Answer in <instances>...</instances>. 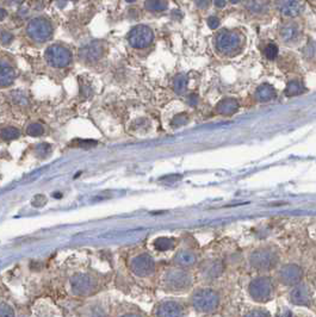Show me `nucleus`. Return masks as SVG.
Here are the masks:
<instances>
[{"instance_id":"obj_1","label":"nucleus","mask_w":316,"mask_h":317,"mask_svg":"<svg viewBox=\"0 0 316 317\" xmlns=\"http://www.w3.org/2000/svg\"><path fill=\"white\" fill-rule=\"evenodd\" d=\"M221 304L222 296L212 287H198L189 295L188 305L201 315H214L220 310Z\"/></svg>"},{"instance_id":"obj_2","label":"nucleus","mask_w":316,"mask_h":317,"mask_svg":"<svg viewBox=\"0 0 316 317\" xmlns=\"http://www.w3.org/2000/svg\"><path fill=\"white\" fill-rule=\"evenodd\" d=\"M193 286V276L180 267H172L165 272L160 279V287L170 295L188 292Z\"/></svg>"},{"instance_id":"obj_3","label":"nucleus","mask_w":316,"mask_h":317,"mask_svg":"<svg viewBox=\"0 0 316 317\" xmlns=\"http://www.w3.org/2000/svg\"><path fill=\"white\" fill-rule=\"evenodd\" d=\"M68 289L70 295L78 298L94 297L101 290V282L98 278L91 273L79 272L73 274L68 282Z\"/></svg>"},{"instance_id":"obj_4","label":"nucleus","mask_w":316,"mask_h":317,"mask_svg":"<svg viewBox=\"0 0 316 317\" xmlns=\"http://www.w3.org/2000/svg\"><path fill=\"white\" fill-rule=\"evenodd\" d=\"M247 292L253 302L266 304L276 296V282L270 276H258L247 285Z\"/></svg>"},{"instance_id":"obj_5","label":"nucleus","mask_w":316,"mask_h":317,"mask_svg":"<svg viewBox=\"0 0 316 317\" xmlns=\"http://www.w3.org/2000/svg\"><path fill=\"white\" fill-rule=\"evenodd\" d=\"M248 263L255 271L268 272L278 266L279 254L270 247L258 248L249 254Z\"/></svg>"},{"instance_id":"obj_6","label":"nucleus","mask_w":316,"mask_h":317,"mask_svg":"<svg viewBox=\"0 0 316 317\" xmlns=\"http://www.w3.org/2000/svg\"><path fill=\"white\" fill-rule=\"evenodd\" d=\"M188 305L178 298H164L154 305L152 317H186Z\"/></svg>"},{"instance_id":"obj_7","label":"nucleus","mask_w":316,"mask_h":317,"mask_svg":"<svg viewBox=\"0 0 316 317\" xmlns=\"http://www.w3.org/2000/svg\"><path fill=\"white\" fill-rule=\"evenodd\" d=\"M215 46L223 55H234L242 48V35L236 31L223 30L216 37Z\"/></svg>"},{"instance_id":"obj_8","label":"nucleus","mask_w":316,"mask_h":317,"mask_svg":"<svg viewBox=\"0 0 316 317\" xmlns=\"http://www.w3.org/2000/svg\"><path fill=\"white\" fill-rule=\"evenodd\" d=\"M131 273L138 278H148L155 272V261L148 253H139L129 261Z\"/></svg>"},{"instance_id":"obj_9","label":"nucleus","mask_w":316,"mask_h":317,"mask_svg":"<svg viewBox=\"0 0 316 317\" xmlns=\"http://www.w3.org/2000/svg\"><path fill=\"white\" fill-rule=\"evenodd\" d=\"M112 306H110L109 299L106 297H97L88 300L80 309L79 317H110Z\"/></svg>"},{"instance_id":"obj_10","label":"nucleus","mask_w":316,"mask_h":317,"mask_svg":"<svg viewBox=\"0 0 316 317\" xmlns=\"http://www.w3.org/2000/svg\"><path fill=\"white\" fill-rule=\"evenodd\" d=\"M28 35L36 42H46L53 35V26L48 19L43 17L33 18L26 26Z\"/></svg>"},{"instance_id":"obj_11","label":"nucleus","mask_w":316,"mask_h":317,"mask_svg":"<svg viewBox=\"0 0 316 317\" xmlns=\"http://www.w3.org/2000/svg\"><path fill=\"white\" fill-rule=\"evenodd\" d=\"M303 268L297 264H286L278 269V281L286 287H294L303 281Z\"/></svg>"},{"instance_id":"obj_12","label":"nucleus","mask_w":316,"mask_h":317,"mask_svg":"<svg viewBox=\"0 0 316 317\" xmlns=\"http://www.w3.org/2000/svg\"><path fill=\"white\" fill-rule=\"evenodd\" d=\"M46 59L53 67L62 68L70 65V61H72V53L66 47L54 44V46H51L47 49Z\"/></svg>"},{"instance_id":"obj_13","label":"nucleus","mask_w":316,"mask_h":317,"mask_svg":"<svg viewBox=\"0 0 316 317\" xmlns=\"http://www.w3.org/2000/svg\"><path fill=\"white\" fill-rule=\"evenodd\" d=\"M288 299L292 305L312 306L313 303H314V295H313L312 290L309 289L308 285L301 282V284L291 287L288 295Z\"/></svg>"},{"instance_id":"obj_14","label":"nucleus","mask_w":316,"mask_h":317,"mask_svg":"<svg viewBox=\"0 0 316 317\" xmlns=\"http://www.w3.org/2000/svg\"><path fill=\"white\" fill-rule=\"evenodd\" d=\"M154 38V34H153L152 29L146 25H138L130 30L128 35V41L131 47L134 48H144V47L149 46Z\"/></svg>"},{"instance_id":"obj_15","label":"nucleus","mask_w":316,"mask_h":317,"mask_svg":"<svg viewBox=\"0 0 316 317\" xmlns=\"http://www.w3.org/2000/svg\"><path fill=\"white\" fill-rule=\"evenodd\" d=\"M225 272V264L221 260H207L199 266V276L204 282H214Z\"/></svg>"},{"instance_id":"obj_16","label":"nucleus","mask_w":316,"mask_h":317,"mask_svg":"<svg viewBox=\"0 0 316 317\" xmlns=\"http://www.w3.org/2000/svg\"><path fill=\"white\" fill-rule=\"evenodd\" d=\"M110 317H147L146 314L139 306L130 303H120L112 306L111 316Z\"/></svg>"},{"instance_id":"obj_17","label":"nucleus","mask_w":316,"mask_h":317,"mask_svg":"<svg viewBox=\"0 0 316 317\" xmlns=\"http://www.w3.org/2000/svg\"><path fill=\"white\" fill-rule=\"evenodd\" d=\"M198 261V256L196 253L191 249H180L176 253L175 258H173V263H175L176 267H180L184 269H188L192 266H194Z\"/></svg>"},{"instance_id":"obj_18","label":"nucleus","mask_w":316,"mask_h":317,"mask_svg":"<svg viewBox=\"0 0 316 317\" xmlns=\"http://www.w3.org/2000/svg\"><path fill=\"white\" fill-rule=\"evenodd\" d=\"M103 55V44L101 42H92L88 46L83 47L80 49V56L85 61L93 62L101 59Z\"/></svg>"},{"instance_id":"obj_19","label":"nucleus","mask_w":316,"mask_h":317,"mask_svg":"<svg viewBox=\"0 0 316 317\" xmlns=\"http://www.w3.org/2000/svg\"><path fill=\"white\" fill-rule=\"evenodd\" d=\"M15 70L6 62H0V86H9L15 81Z\"/></svg>"},{"instance_id":"obj_20","label":"nucleus","mask_w":316,"mask_h":317,"mask_svg":"<svg viewBox=\"0 0 316 317\" xmlns=\"http://www.w3.org/2000/svg\"><path fill=\"white\" fill-rule=\"evenodd\" d=\"M239 109V103L233 98H225L216 106V111L221 115H233Z\"/></svg>"},{"instance_id":"obj_21","label":"nucleus","mask_w":316,"mask_h":317,"mask_svg":"<svg viewBox=\"0 0 316 317\" xmlns=\"http://www.w3.org/2000/svg\"><path fill=\"white\" fill-rule=\"evenodd\" d=\"M278 10L285 17H296L301 11V4L298 1H281L278 2Z\"/></svg>"},{"instance_id":"obj_22","label":"nucleus","mask_w":316,"mask_h":317,"mask_svg":"<svg viewBox=\"0 0 316 317\" xmlns=\"http://www.w3.org/2000/svg\"><path fill=\"white\" fill-rule=\"evenodd\" d=\"M281 37L283 41L285 42H294L298 38L299 36V29L298 25L294 24V23H289L285 24L281 29Z\"/></svg>"},{"instance_id":"obj_23","label":"nucleus","mask_w":316,"mask_h":317,"mask_svg":"<svg viewBox=\"0 0 316 317\" xmlns=\"http://www.w3.org/2000/svg\"><path fill=\"white\" fill-rule=\"evenodd\" d=\"M276 97V89L272 85L264 84V85L259 86L255 91V98L258 102H268L272 98Z\"/></svg>"},{"instance_id":"obj_24","label":"nucleus","mask_w":316,"mask_h":317,"mask_svg":"<svg viewBox=\"0 0 316 317\" xmlns=\"http://www.w3.org/2000/svg\"><path fill=\"white\" fill-rule=\"evenodd\" d=\"M305 91L304 85L299 80H291L290 83L288 84L285 87V91L284 93L286 96L292 97V96H298V94H302Z\"/></svg>"},{"instance_id":"obj_25","label":"nucleus","mask_w":316,"mask_h":317,"mask_svg":"<svg viewBox=\"0 0 316 317\" xmlns=\"http://www.w3.org/2000/svg\"><path fill=\"white\" fill-rule=\"evenodd\" d=\"M188 83L189 79L185 74H178L175 78V80H173V88H175V91L177 93H183L186 89V87H188Z\"/></svg>"},{"instance_id":"obj_26","label":"nucleus","mask_w":316,"mask_h":317,"mask_svg":"<svg viewBox=\"0 0 316 317\" xmlns=\"http://www.w3.org/2000/svg\"><path fill=\"white\" fill-rule=\"evenodd\" d=\"M0 317H18V315L11 303L1 300L0 302Z\"/></svg>"},{"instance_id":"obj_27","label":"nucleus","mask_w":316,"mask_h":317,"mask_svg":"<svg viewBox=\"0 0 316 317\" xmlns=\"http://www.w3.org/2000/svg\"><path fill=\"white\" fill-rule=\"evenodd\" d=\"M176 241L171 237H159L154 241V247L158 250H168L173 247Z\"/></svg>"},{"instance_id":"obj_28","label":"nucleus","mask_w":316,"mask_h":317,"mask_svg":"<svg viewBox=\"0 0 316 317\" xmlns=\"http://www.w3.org/2000/svg\"><path fill=\"white\" fill-rule=\"evenodd\" d=\"M167 1H161V0H149L144 2V6L149 11H164L167 9Z\"/></svg>"},{"instance_id":"obj_29","label":"nucleus","mask_w":316,"mask_h":317,"mask_svg":"<svg viewBox=\"0 0 316 317\" xmlns=\"http://www.w3.org/2000/svg\"><path fill=\"white\" fill-rule=\"evenodd\" d=\"M0 136H1V139L5 140V141H11V140H16L19 136V130L13 128V126H9V128L2 129L1 133H0Z\"/></svg>"},{"instance_id":"obj_30","label":"nucleus","mask_w":316,"mask_h":317,"mask_svg":"<svg viewBox=\"0 0 316 317\" xmlns=\"http://www.w3.org/2000/svg\"><path fill=\"white\" fill-rule=\"evenodd\" d=\"M242 317H272L266 309L263 308H254L245 313Z\"/></svg>"},{"instance_id":"obj_31","label":"nucleus","mask_w":316,"mask_h":317,"mask_svg":"<svg viewBox=\"0 0 316 317\" xmlns=\"http://www.w3.org/2000/svg\"><path fill=\"white\" fill-rule=\"evenodd\" d=\"M26 134L30 136H41L44 134V128L42 124L39 123H31L29 124L26 128Z\"/></svg>"},{"instance_id":"obj_32","label":"nucleus","mask_w":316,"mask_h":317,"mask_svg":"<svg viewBox=\"0 0 316 317\" xmlns=\"http://www.w3.org/2000/svg\"><path fill=\"white\" fill-rule=\"evenodd\" d=\"M267 2L265 1H248L247 2V9L253 12H262L266 9Z\"/></svg>"},{"instance_id":"obj_33","label":"nucleus","mask_w":316,"mask_h":317,"mask_svg":"<svg viewBox=\"0 0 316 317\" xmlns=\"http://www.w3.org/2000/svg\"><path fill=\"white\" fill-rule=\"evenodd\" d=\"M264 54H265V56L267 57V59L275 60L276 57L278 56L277 46H276V44H273V43L267 44V46H266L265 49H264Z\"/></svg>"},{"instance_id":"obj_34","label":"nucleus","mask_w":316,"mask_h":317,"mask_svg":"<svg viewBox=\"0 0 316 317\" xmlns=\"http://www.w3.org/2000/svg\"><path fill=\"white\" fill-rule=\"evenodd\" d=\"M188 123V116L184 115V113H180V115H177L172 121V125L175 128H179V126L184 125V124Z\"/></svg>"},{"instance_id":"obj_35","label":"nucleus","mask_w":316,"mask_h":317,"mask_svg":"<svg viewBox=\"0 0 316 317\" xmlns=\"http://www.w3.org/2000/svg\"><path fill=\"white\" fill-rule=\"evenodd\" d=\"M304 53H305V56H307L308 59H316V43L315 42L308 44V46L305 47Z\"/></svg>"},{"instance_id":"obj_36","label":"nucleus","mask_w":316,"mask_h":317,"mask_svg":"<svg viewBox=\"0 0 316 317\" xmlns=\"http://www.w3.org/2000/svg\"><path fill=\"white\" fill-rule=\"evenodd\" d=\"M49 150H51V147H49L48 144L46 143L38 144L37 148H36V154H37V157L39 158H46L47 155H48Z\"/></svg>"},{"instance_id":"obj_37","label":"nucleus","mask_w":316,"mask_h":317,"mask_svg":"<svg viewBox=\"0 0 316 317\" xmlns=\"http://www.w3.org/2000/svg\"><path fill=\"white\" fill-rule=\"evenodd\" d=\"M12 97L15 98V103H17V104H22V105L28 104V99H26L22 93L15 92V93H12Z\"/></svg>"},{"instance_id":"obj_38","label":"nucleus","mask_w":316,"mask_h":317,"mask_svg":"<svg viewBox=\"0 0 316 317\" xmlns=\"http://www.w3.org/2000/svg\"><path fill=\"white\" fill-rule=\"evenodd\" d=\"M12 39H13V36L10 33H6V31H5V33H2L1 36H0V41H1L4 44L11 43Z\"/></svg>"},{"instance_id":"obj_39","label":"nucleus","mask_w":316,"mask_h":317,"mask_svg":"<svg viewBox=\"0 0 316 317\" xmlns=\"http://www.w3.org/2000/svg\"><path fill=\"white\" fill-rule=\"evenodd\" d=\"M208 25L211 29H216L220 25V20H218L217 17H209V19H208Z\"/></svg>"},{"instance_id":"obj_40","label":"nucleus","mask_w":316,"mask_h":317,"mask_svg":"<svg viewBox=\"0 0 316 317\" xmlns=\"http://www.w3.org/2000/svg\"><path fill=\"white\" fill-rule=\"evenodd\" d=\"M96 144V141H78V146L80 147H93Z\"/></svg>"},{"instance_id":"obj_41","label":"nucleus","mask_w":316,"mask_h":317,"mask_svg":"<svg viewBox=\"0 0 316 317\" xmlns=\"http://www.w3.org/2000/svg\"><path fill=\"white\" fill-rule=\"evenodd\" d=\"M6 16H7L6 10H4V9H1V7H0V20L5 19V18H6Z\"/></svg>"},{"instance_id":"obj_42","label":"nucleus","mask_w":316,"mask_h":317,"mask_svg":"<svg viewBox=\"0 0 316 317\" xmlns=\"http://www.w3.org/2000/svg\"><path fill=\"white\" fill-rule=\"evenodd\" d=\"M215 5L218 7H223L226 5V1H215Z\"/></svg>"},{"instance_id":"obj_43","label":"nucleus","mask_w":316,"mask_h":317,"mask_svg":"<svg viewBox=\"0 0 316 317\" xmlns=\"http://www.w3.org/2000/svg\"><path fill=\"white\" fill-rule=\"evenodd\" d=\"M196 100H197V97L196 96H191L190 97V102H191V104H196Z\"/></svg>"},{"instance_id":"obj_44","label":"nucleus","mask_w":316,"mask_h":317,"mask_svg":"<svg viewBox=\"0 0 316 317\" xmlns=\"http://www.w3.org/2000/svg\"><path fill=\"white\" fill-rule=\"evenodd\" d=\"M197 4L199 5V6H202V7H204V6H208V5H209V2L208 1H199V2H197Z\"/></svg>"}]
</instances>
